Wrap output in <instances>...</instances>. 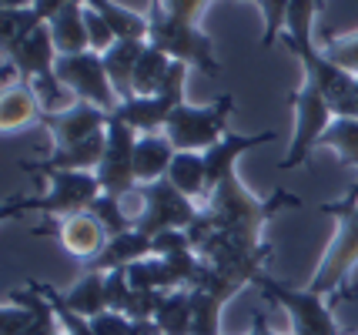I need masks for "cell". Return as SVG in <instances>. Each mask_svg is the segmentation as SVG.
I'll return each instance as SVG.
<instances>
[{
	"mask_svg": "<svg viewBox=\"0 0 358 335\" xmlns=\"http://www.w3.org/2000/svg\"><path fill=\"white\" fill-rule=\"evenodd\" d=\"M322 10H325V0H292V7H288V27L281 34L285 48L292 50V54H301V50L315 48L312 34H315V20H318Z\"/></svg>",
	"mask_w": 358,
	"mask_h": 335,
	"instance_id": "7402d4cb",
	"label": "cell"
},
{
	"mask_svg": "<svg viewBox=\"0 0 358 335\" xmlns=\"http://www.w3.org/2000/svg\"><path fill=\"white\" fill-rule=\"evenodd\" d=\"M141 194V211L134 218V228L144 235H157V231H168V228H191L198 222L201 208L194 205L187 194H181L171 181H151V185H138Z\"/></svg>",
	"mask_w": 358,
	"mask_h": 335,
	"instance_id": "ba28073f",
	"label": "cell"
},
{
	"mask_svg": "<svg viewBox=\"0 0 358 335\" xmlns=\"http://www.w3.org/2000/svg\"><path fill=\"white\" fill-rule=\"evenodd\" d=\"M41 101L34 94L31 84H14V87H3V101H0V131L3 134H14V131H24L27 124L41 121Z\"/></svg>",
	"mask_w": 358,
	"mask_h": 335,
	"instance_id": "ffe728a7",
	"label": "cell"
},
{
	"mask_svg": "<svg viewBox=\"0 0 358 335\" xmlns=\"http://www.w3.org/2000/svg\"><path fill=\"white\" fill-rule=\"evenodd\" d=\"M108 121H110V114L101 111V108H94V104H87V101H78L74 108H67V111H61V114H41V124L54 134L57 148H61V144L87 141L94 134L108 131Z\"/></svg>",
	"mask_w": 358,
	"mask_h": 335,
	"instance_id": "5bb4252c",
	"label": "cell"
},
{
	"mask_svg": "<svg viewBox=\"0 0 358 335\" xmlns=\"http://www.w3.org/2000/svg\"><path fill=\"white\" fill-rule=\"evenodd\" d=\"M155 3H157V0H151V7H155Z\"/></svg>",
	"mask_w": 358,
	"mask_h": 335,
	"instance_id": "f6af8a7d",
	"label": "cell"
},
{
	"mask_svg": "<svg viewBox=\"0 0 358 335\" xmlns=\"http://www.w3.org/2000/svg\"><path fill=\"white\" fill-rule=\"evenodd\" d=\"M104 148H108V131H101V134L78 144H61V148H54L50 155L37 161H20V171L37 178L50 175V171H97V164L104 158Z\"/></svg>",
	"mask_w": 358,
	"mask_h": 335,
	"instance_id": "7c38bea8",
	"label": "cell"
},
{
	"mask_svg": "<svg viewBox=\"0 0 358 335\" xmlns=\"http://www.w3.org/2000/svg\"><path fill=\"white\" fill-rule=\"evenodd\" d=\"M151 241H155V255L157 258L178 255V252H187V248H191V238H187L185 228H168V231H157V235H151Z\"/></svg>",
	"mask_w": 358,
	"mask_h": 335,
	"instance_id": "74e56055",
	"label": "cell"
},
{
	"mask_svg": "<svg viewBox=\"0 0 358 335\" xmlns=\"http://www.w3.org/2000/svg\"><path fill=\"white\" fill-rule=\"evenodd\" d=\"M331 64L345 67L348 74H358V31L352 34H331L325 41V48H322Z\"/></svg>",
	"mask_w": 358,
	"mask_h": 335,
	"instance_id": "d6a6232c",
	"label": "cell"
},
{
	"mask_svg": "<svg viewBox=\"0 0 358 335\" xmlns=\"http://www.w3.org/2000/svg\"><path fill=\"white\" fill-rule=\"evenodd\" d=\"M64 302L71 305L78 315H87V319L101 315L108 308V299H104V271H84L78 282L67 288Z\"/></svg>",
	"mask_w": 358,
	"mask_h": 335,
	"instance_id": "d4e9b609",
	"label": "cell"
},
{
	"mask_svg": "<svg viewBox=\"0 0 358 335\" xmlns=\"http://www.w3.org/2000/svg\"><path fill=\"white\" fill-rule=\"evenodd\" d=\"M104 299H108L110 312H124L127 299H131V282H127V269H114L104 275Z\"/></svg>",
	"mask_w": 358,
	"mask_h": 335,
	"instance_id": "8d00e7d4",
	"label": "cell"
},
{
	"mask_svg": "<svg viewBox=\"0 0 358 335\" xmlns=\"http://www.w3.org/2000/svg\"><path fill=\"white\" fill-rule=\"evenodd\" d=\"M44 181H50V188L44 194L34 198H7L3 205V218L10 222L24 211H41L47 218H71L80 211H91V205L101 194V181L94 171H50L41 175Z\"/></svg>",
	"mask_w": 358,
	"mask_h": 335,
	"instance_id": "7a4b0ae2",
	"label": "cell"
},
{
	"mask_svg": "<svg viewBox=\"0 0 358 335\" xmlns=\"http://www.w3.org/2000/svg\"><path fill=\"white\" fill-rule=\"evenodd\" d=\"M255 285L265 292V299H271L275 305H281L288 312L292 335H342L331 308L322 302V295H315L308 288H288L285 282L271 278L268 271H262L255 278Z\"/></svg>",
	"mask_w": 358,
	"mask_h": 335,
	"instance_id": "8992f818",
	"label": "cell"
},
{
	"mask_svg": "<svg viewBox=\"0 0 358 335\" xmlns=\"http://www.w3.org/2000/svg\"><path fill=\"white\" fill-rule=\"evenodd\" d=\"M288 104L295 108V138H292V148H288V158L278 161L281 171L288 168H301L308 164L312 151L318 148V138L328 131V124L335 121V114L328 108V97L318 91V84L305 78V84L298 87L295 94L288 97Z\"/></svg>",
	"mask_w": 358,
	"mask_h": 335,
	"instance_id": "5b68a950",
	"label": "cell"
},
{
	"mask_svg": "<svg viewBox=\"0 0 358 335\" xmlns=\"http://www.w3.org/2000/svg\"><path fill=\"white\" fill-rule=\"evenodd\" d=\"M155 255V241L151 235H144L138 228H131L124 235H110L108 245L101 248V255L84 262V271H114V269H127L134 262H144V258Z\"/></svg>",
	"mask_w": 358,
	"mask_h": 335,
	"instance_id": "2e32d148",
	"label": "cell"
},
{
	"mask_svg": "<svg viewBox=\"0 0 358 335\" xmlns=\"http://www.w3.org/2000/svg\"><path fill=\"white\" fill-rule=\"evenodd\" d=\"M331 218H338L335 238L328 245L325 258L318 262L312 282L305 285L308 292H315V295L338 292L358 265V205L348 208V211H338V215H331Z\"/></svg>",
	"mask_w": 358,
	"mask_h": 335,
	"instance_id": "30bf717a",
	"label": "cell"
},
{
	"mask_svg": "<svg viewBox=\"0 0 358 335\" xmlns=\"http://www.w3.org/2000/svg\"><path fill=\"white\" fill-rule=\"evenodd\" d=\"M185 80H187V64L174 61L168 71V80L157 94H144V97H131L121 101V108L114 111L117 121H124L127 128H134L138 134H161L168 117L174 114L178 104H185Z\"/></svg>",
	"mask_w": 358,
	"mask_h": 335,
	"instance_id": "52a82bcc",
	"label": "cell"
},
{
	"mask_svg": "<svg viewBox=\"0 0 358 335\" xmlns=\"http://www.w3.org/2000/svg\"><path fill=\"white\" fill-rule=\"evenodd\" d=\"M31 87H34V94H37V101H41L44 114H61V111H67V108H74V104H78L74 91H71V87L57 78V71H54V74H44V78H37V80H31Z\"/></svg>",
	"mask_w": 358,
	"mask_h": 335,
	"instance_id": "4dcf8cb0",
	"label": "cell"
},
{
	"mask_svg": "<svg viewBox=\"0 0 358 335\" xmlns=\"http://www.w3.org/2000/svg\"><path fill=\"white\" fill-rule=\"evenodd\" d=\"M67 3H74V0H37V3H34V10H37V14H41V20L47 24V20L57 14L61 7H67Z\"/></svg>",
	"mask_w": 358,
	"mask_h": 335,
	"instance_id": "b9f144b4",
	"label": "cell"
},
{
	"mask_svg": "<svg viewBox=\"0 0 358 335\" xmlns=\"http://www.w3.org/2000/svg\"><path fill=\"white\" fill-rule=\"evenodd\" d=\"M57 238H61L64 248L84 265V262H91V258L101 255V248L108 245V231H104V224L97 222L91 211H80V215L64 218Z\"/></svg>",
	"mask_w": 358,
	"mask_h": 335,
	"instance_id": "e0dca14e",
	"label": "cell"
},
{
	"mask_svg": "<svg viewBox=\"0 0 358 335\" xmlns=\"http://www.w3.org/2000/svg\"><path fill=\"white\" fill-rule=\"evenodd\" d=\"M288 7H292V0H258V10L265 17L262 48H271L275 41H281V34L288 27Z\"/></svg>",
	"mask_w": 358,
	"mask_h": 335,
	"instance_id": "836d02e7",
	"label": "cell"
},
{
	"mask_svg": "<svg viewBox=\"0 0 358 335\" xmlns=\"http://www.w3.org/2000/svg\"><path fill=\"white\" fill-rule=\"evenodd\" d=\"M234 111V97L231 94H221L218 101L204 104V108H194V104H178L174 114L168 117L164 124V134L168 141L174 144V151H198L204 155L208 148L228 134V117Z\"/></svg>",
	"mask_w": 358,
	"mask_h": 335,
	"instance_id": "277c9868",
	"label": "cell"
},
{
	"mask_svg": "<svg viewBox=\"0 0 358 335\" xmlns=\"http://www.w3.org/2000/svg\"><path fill=\"white\" fill-rule=\"evenodd\" d=\"M318 148H335L345 164L358 168V117H335L318 138Z\"/></svg>",
	"mask_w": 358,
	"mask_h": 335,
	"instance_id": "83f0119b",
	"label": "cell"
},
{
	"mask_svg": "<svg viewBox=\"0 0 358 335\" xmlns=\"http://www.w3.org/2000/svg\"><path fill=\"white\" fill-rule=\"evenodd\" d=\"M168 292H155V288H131V299L124 305V315L131 322H155L157 308L164 302Z\"/></svg>",
	"mask_w": 358,
	"mask_h": 335,
	"instance_id": "e575fe53",
	"label": "cell"
},
{
	"mask_svg": "<svg viewBox=\"0 0 358 335\" xmlns=\"http://www.w3.org/2000/svg\"><path fill=\"white\" fill-rule=\"evenodd\" d=\"M148 20H151L148 44H155L171 61H181V64L194 67V71H201L208 78H218L221 74V61L215 57V44H211V37L198 24L178 20L164 7H148Z\"/></svg>",
	"mask_w": 358,
	"mask_h": 335,
	"instance_id": "3957f363",
	"label": "cell"
},
{
	"mask_svg": "<svg viewBox=\"0 0 358 335\" xmlns=\"http://www.w3.org/2000/svg\"><path fill=\"white\" fill-rule=\"evenodd\" d=\"M57 78L74 91L78 101H87L101 111L114 114L121 108V97L114 91V84L108 78V67H104V54L97 50H84V54H67V57H57Z\"/></svg>",
	"mask_w": 358,
	"mask_h": 335,
	"instance_id": "9c48e42d",
	"label": "cell"
},
{
	"mask_svg": "<svg viewBox=\"0 0 358 335\" xmlns=\"http://www.w3.org/2000/svg\"><path fill=\"white\" fill-rule=\"evenodd\" d=\"M57 335H67V332H64V329H61V332H57Z\"/></svg>",
	"mask_w": 358,
	"mask_h": 335,
	"instance_id": "ee69618b",
	"label": "cell"
},
{
	"mask_svg": "<svg viewBox=\"0 0 358 335\" xmlns=\"http://www.w3.org/2000/svg\"><path fill=\"white\" fill-rule=\"evenodd\" d=\"M91 215L104 224L108 238L110 235H124V231L134 228V215L124 208V198H114V194H97V201L91 205Z\"/></svg>",
	"mask_w": 358,
	"mask_h": 335,
	"instance_id": "f546056e",
	"label": "cell"
},
{
	"mask_svg": "<svg viewBox=\"0 0 358 335\" xmlns=\"http://www.w3.org/2000/svg\"><path fill=\"white\" fill-rule=\"evenodd\" d=\"M31 319L34 315L27 312V308L3 302V312H0V332L3 335H24L27 332V325H31Z\"/></svg>",
	"mask_w": 358,
	"mask_h": 335,
	"instance_id": "ab89813d",
	"label": "cell"
},
{
	"mask_svg": "<svg viewBox=\"0 0 358 335\" xmlns=\"http://www.w3.org/2000/svg\"><path fill=\"white\" fill-rule=\"evenodd\" d=\"M174 144L168 141V134H138V148H134V175L138 185H151V181H164L168 168L174 161Z\"/></svg>",
	"mask_w": 358,
	"mask_h": 335,
	"instance_id": "ac0fdd59",
	"label": "cell"
},
{
	"mask_svg": "<svg viewBox=\"0 0 358 335\" xmlns=\"http://www.w3.org/2000/svg\"><path fill=\"white\" fill-rule=\"evenodd\" d=\"M47 27H50L54 48H57L61 57L91 50V41H87V24H84V0H74V3L61 7L57 14L47 20Z\"/></svg>",
	"mask_w": 358,
	"mask_h": 335,
	"instance_id": "d6986e66",
	"label": "cell"
},
{
	"mask_svg": "<svg viewBox=\"0 0 358 335\" xmlns=\"http://www.w3.org/2000/svg\"><path fill=\"white\" fill-rule=\"evenodd\" d=\"M84 24H87V41H91V50L108 54V50L117 44V34L110 31V24L97 14L94 7H87V3H84Z\"/></svg>",
	"mask_w": 358,
	"mask_h": 335,
	"instance_id": "d590c367",
	"label": "cell"
},
{
	"mask_svg": "<svg viewBox=\"0 0 358 335\" xmlns=\"http://www.w3.org/2000/svg\"><path fill=\"white\" fill-rule=\"evenodd\" d=\"M155 7H164L171 17L178 20H187V24H198V17L204 14L208 0H157Z\"/></svg>",
	"mask_w": 358,
	"mask_h": 335,
	"instance_id": "60d3db41",
	"label": "cell"
},
{
	"mask_svg": "<svg viewBox=\"0 0 358 335\" xmlns=\"http://www.w3.org/2000/svg\"><path fill=\"white\" fill-rule=\"evenodd\" d=\"M131 325H134V322L127 319L124 312H110V308H104L101 315L91 319L94 335H131Z\"/></svg>",
	"mask_w": 358,
	"mask_h": 335,
	"instance_id": "f35d334b",
	"label": "cell"
},
{
	"mask_svg": "<svg viewBox=\"0 0 358 335\" xmlns=\"http://www.w3.org/2000/svg\"><path fill=\"white\" fill-rule=\"evenodd\" d=\"M157 329L164 335H194V319H191V288L168 292L157 308Z\"/></svg>",
	"mask_w": 358,
	"mask_h": 335,
	"instance_id": "484cf974",
	"label": "cell"
},
{
	"mask_svg": "<svg viewBox=\"0 0 358 335\" xmlns=\"http://www.w3.org/2000/svg\"><path fill=\"white\" fill-rule=\"evenodd\" d=\"M144 48H148V41H117V44L104 54L108 78L121 101H131V97H134V67H138Z\"/></svg>",
	"mask_w": 358,
	"mask_h": 335,
	"instance_id": "44dd1931",
	"label": "cell"
},
{
	"mask_svg": "<svg viewBox=\"0 0 358 335\" xmlns=\"http://www.w3.org/2000/svg\"><path fill=\"white\" fill-rule=\"evenodd\" d=\"M251 3H258V0H251Z\"/></svg>",
	"mask_w": 358,
	"mask_h": 335,
	"instance_id": "bcb514c9",
	"label": "cell"
},
{
	"mask_svg": "<svg viewBox=\"0 0 358 335\" xmlns=\"http://www.w3.org/2000/svg\"><path fill=\"white\" fill-rule=\"evenodd\" d=\"M168 181L181 194H187L191 201L194 198H208V171H204V155L198 151H178L168 168Z\"/></svg>",
	"mask_w": 358,
	"mask_h": 335,
	"instance_id": "cb8c5ba5",
	"label": "cell"
},
{
	"mask_svg": "<svg viewBox=\"0 0 358 335\" xmlns=\"http://www.w3.org/2000/svg\"><path fill=\"white\" fill-rule=\"evenodd\" d=\"M224 299L204 288H191V319H194V335H221V308Z\"/></svg>",
	"mask_w": 358,
	"mask_h": 335,
	"instance_id": "f1b7e54d",
	"label": "cell"
},
{
	"mask_svg": "<svg viewBox=\"0 0 358 335\" xmlns=\"http://www.w3.org/2000/svg\"><path fill=\"white\" fill-rule=\"evenodd\" d=\"M134 148H138V131L127 128L124 121H117L110 114L108 121V148L104 158L97 164V181L101 192L114 194V198H127L138 192V175H134Z\"/></svg>",
	"mask_w": 358,
	"mask_h": 335,
	"instance_id": "8fae6325",
	"label": "cell"
},
{
	"mask_svg": "<svg viewBox=\"0 0 358 335\" xmlns=\"http://www.w3.org/2000/svg\"><path fill=\"white\" fill-rule=\"evenodd\" d=\"M281 208H301V198L288 192H275L268 201H262L238 181V175H228L215 192L208 194V205L201 208V222L211 231L262 238L265 224L278 215Z\"/></svg>",
	"mask_w": 358,
	"mask_h": 335,
	"instance_id": "6da1fadb",
	"label": "cell"
},
{
	"mask_svg": "<svg viewBox=\"0 0 358 335\" xmlns=\"http://www.w3.org/2000/svg\"><path fill=\"white\" fill-rule=\"evenodd\" d=\"M278 138L275 131H258V134H238V131H228L215 148L204 151V171H208V194L218 188L228 175H234V161L241 158L245 151H255L262 144H271Z\"/></svg>",
	"mask_w": 358,
	"mask_h": 335,
	"instance_id": "9a60e30c",
	"label": "cell"
},
{
	"mask_svg": "<svg viewBox=\"0 0 358 335\" xmlns=\"http://www.w3.org/2000/svg\"><path fill=\"white\" fill-rule=\"evenodd\" d=\"M87 7H94L97 14L110 24V31L117 34V41H148L151 34V20L148 14H138L131 7H121L114 0H84Z\"/></svg>",
	"mask_w": 358,
	"mask_h": 335,
	"instance_id": "603a6c76",
	"label": "cell"
},
{
	"mask_svg": "<svg viewBox=\"0 0 358 335\" xmlns=\"http://www.w3.org/2000/svg\"><path fill=\"white\" fill-rule=\"evenodd\" d=\"M57 48H54V37H50V27L41 24L37 31H31L27 37H20L14 44L3 48V61L20 71V80L31 84V80L44 78V74H54V64H57Z\"/></svg>",
	"mask_w": 358,
	"mask_h": 335,
	"instance_id": "4fadbf2b",
	"label": "cell"
},
{
	"mask_svg": "<svg viewBox=\"0 0 358 335\" xmlns=\"http://www.w3.org/2000/svg\"><path fill=\"white\" fill-rule=\"evenodd\" d=\"M41 24H44V20H41V14H37L34 7H24V10H0V41H3V48L20 41V37H27V34L37 31Z\"/></svg>",
	"mask_w": 358,
	"mask_h": 335,
	"instance_id": "1f68e13d",
	"label": "cell"
},
{
	"mask_svg": "<svg viewBox=\"0 0 358 335\" xmlns=\"http://www.w3.org/2000/svg\"><path fill=\"white\" fill-rule=\"evenodd\" d=\"M171 57L164 50H157L155 44H148L144 54H141L138 67H134V97H144V94H157L168 80V71H171Z\"/></svg>",
	"mask_w": 358,
	"mask_h": 335,
	"instance_id": "4316f807",
	"label": "cell"
},
{
	"mask_svg": "<svg viewBox=\"0 0 358 335\" xmlns=\"http://www.w3.org/2000/svg\"><path fill=\"white\" fill-rule=\"evenodd\" d=\"M3 3V10H24V7H34L37 0H0Z\"/></svg>",
	"mask_w": 358,
	"mask_h": 335,
	"instance_id": "7bdbcfd3",
	"label": "cell"
}]
</instances>
